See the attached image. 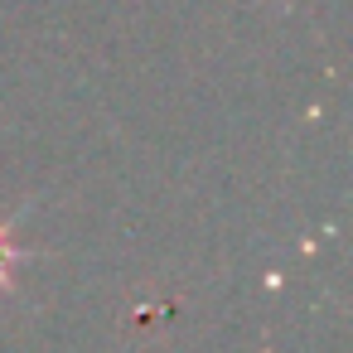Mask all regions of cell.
I'll return each instance as SVG.
<instances>
[{
    "label": "cell",
    "instance_id": "obj_1",
    "mask_svg": "<svg viewBox=\"0 0 353 353\" xmlns=\"http://www.w3.org/2000/svg\"><path fill=\"white\" fill-rule=\"evenodd\" d=\"M20 261V252L10 247V228H0V285H10V266Z\"/></svg>",
    "mask_w": 353,
    "mask_h": 353
}]
</instances>
